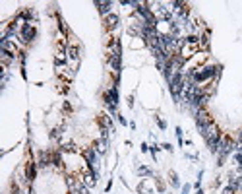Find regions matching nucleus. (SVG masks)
Segmentation results:
<instances>
[{"label":"nucleus","instance_id":"obj_1","mask_svg":"<svg viewBox=\"0 0 242 194\" xmlns=\"http://www.w3.org/2000/svg\"><path fill=\"white\" fill-rule=\"evenodd\" d=\"M194 70V84H205V82H217L219 76H221V66L217 64H203V66L192 68Z\"/></svg>","mask_w":242,"mask_h":194},{"label":"nucleus","instance_id":"obj_2","mask_svg":"<svg viewBox=\"0 0 242 194\" xmlns=\"http://www.w3.org/2000/svg\"><path fill=\"white\" fill-rule=\"evenodd\" d=\"M234 149H236V142H234L231 136L223 134L221 142H219V148H217V165H219V167H221V165L225 163L227 155H231Z\"/></svg>","mask_w":242,"mask_h":194},{"label":"nucleus","instance_id":"obj_3","mask_svg":"<svg viewBox=\"0 0 242 194\" xmlns=\"http://www.w3.org/2000/svg\"><path fill=\"white\" fill-rule=\"evenodd\" d=\"M82 155H83V159L87 163V169L89 171H99V153H97V149H95L93 146L91 148H83Z\"/></svg>","mask_w":242,"mask_h":194},{"label":"nucleus","instance_id":"obj_4","mask_svg":"<svg viewBox=\"0 0 242 194\" xmlns=\"http://www.w3.org/2000/svg\"><path fill=\"white\" fill-rule=\"evenodd\" d=\"M37 37V27L33 24H25L23 27L19 29V43L21 45H31Z\"/></svg>","mask_w":242,"mask_h":194},{"label":"nucleus","instance_id":"obj_5","mask_svg":"<svg viewBox=\"0 0 242 194\" xmlns=\"http://www.w3.org/2000/svg\"><path fill=\"white\" fill-rule=\"evenodd\" d=\"M194 119H196V126H197V130H200V132H203V128L213 120V119H211V114L205 109H200L197 113H194Z\"/></svg>","mask_w":242,"mask_h":194},{"label":"nucleus","instance_id":"obj_6","mask_svg":"<svg viewBox=\"0 0 242 194\" xmlns=\"http://www.w3.org/2000/svg\"><path fill=\"white\" fill-rule=\"evenodd\" d=\"M37 161H33V159H29L27 163H25V179H27V183H29V186H33V183H35V179H37Z\"/></svg>","mask_w":242,"mask_h":194},{"label":"nucleus","instance_id":"obj_7","mask_svg":"<svg viewBox=\"0 0 242 194\" xmlns=\"http://www.w3.org/2000/svg\"><path fill=\"white\" fill-rule=\"evenodd\" d=\"M103 24H105V29L107 31H114L116 27L120 25V16L113 12V14H108L107 18H103Z\"/></svg>","mask_w":242,"mask_h":194},{"label":"nucleus","instance_id":"obj_8","mask_svg":"<svg viewBox=\"0 0 242 194\" xmlns=\"http://www.w3.org/2000/svg\"><path fill=\"white\" fill-rule=\"evenodd\" d=\"M79 179L83 181V184L87 186V188H95V186H97V183H99V179L95 177V175L91 173L89 169H87V171H82V175H79Z\"/></svg>","mask_w":242,"mask_h":194},{"label":"nucleus","instance_id":"obj_9","mask_svg":"<svg viewBox=\"0 0 242 194\" xmlns=\"http://www.w3.org/2000/svg\"><path fill=\"white\" fill-rule=\"evenodd\" d=\"M93 4L99 8V14H101L103 18H107L108 14H113V2H111V0H95Z\"/></svg>","mask_w":242,"mask_h":194},{"label":"nucleus","instance_id":"obj_10","mask_svg":"<svg viewBox=\"0 0 242 194\" xmlns=\"http://www.w3.org/2000/svg\"><path fill=\"white\" fill-rule=\"evenodd\" d=\"M0 51H6V53H12V54H19L21 51L18 49L16 41H8V39H0Z\"/></svg>","mask_w":242,"mask_h":194},{"label":"nucleus","instance_id":"obj_11","mask_svg":"<svg viewBox=\"0 0 242 194\" xmlns=\"http://www.w3.org/2000/svg\"><path fill=\"white\" fill-rule=\"evenodd\" d=\"M97 123H99V126H105V128H108V130L114 134V124H113V117H111V114H107V113L99 114V117H97Z\"/></svg>","mask_w":242,"mask_h":194},{"label":"nucleus","instance_id":"obj_12","mask_svg":"<svg viewBox=\"0 0 242 194\" xmlns=\"http://www.w3.org/2000/svg\"><path fill=\"white\" fill-rule=\"evenodd\" d=\"M93 148L97 149L99 155H105V153L108 152V140H103V138H101V140H95V142H93Z\"/></svg>","mask_w":242,"mask_h":194},{"label":"nucleus","instance_id":"obj_13","mask_svg":"<svg viewBox=\"0 0 242 194\" xmlns=\"http://www.w3.org/2000/svg\"><path fill=\"white\" fill-rule=\"evenodd\" d=\"M58 149H60L62 153H78V152H79V149L76 148V144H74V142H66V144H60V148H58Z\"/></svg>","mask_w":242,"mask_h":194},{"label":"nucleus","instance_id":"obj_14","mask_svg":"<svg viewBox=\"0 0 242 194\" xmlns=\"http://www.w3.org/2000/svg\"><path fill=\"white\" fill-rule=\"evenodd\" d=\"M70 60H79V47L78 45H68V51H66Z\"/></svg>","mask_w":242,"mask_h":194},{"label":"nucleus","instance_id":"obj_15","mask_svg":"<svg viewBox=\"0 0 242 194\" xmlns=\"http://www.w3.org/2000/svg\"><path fill=\"white\" fill-rule=\"evenodd\" d=\"M53 167H56V169L62 167V152L60 149H53Z\"/></svg>","mask_w":242,"mask_h":194},{"label":"nucleus","instance_id":"obj_16","mask_svg":"<svg viewBox=\"0 0 242 194\" xmlns=\"http://www.w3.org/2000/svg\"><path fill=\"white\" fill-rule=\"evenodd\" d=\"M197 47L203 49V51H207V49H209V29L205 31L203 35H200V43H197Z\"/></svg>","mask_w":242,"mask_h":194},{"label":"nucleus","instance_id":"obj_17","mask_svg":"<svg viewBox=\"0 0 242 194\" xmlns=\"http://www.w3.org/2000/svg\"><path fill=\"white\" fill-rule=\"evenodd\" d=\"M168 183H171L172 188H180V181H178V175L174 171H168Z\"/></svg>","mask_w":242,"mask_h":194},{"label":"nucleus","instance_id":"obj_18","mask_svg":"<svg viewBox=\"0 0 242 194\" xmlns=\"http://www.w3.org/2000/svg\"><path fill=\"white\" fill-rule=\"evenodd\" d=\"M56 21H58V29H60V33H62V35H68L70 29H68V25L64 24V19H62L60 14H56Z\"/></svg>","mask_w":242,"mask_h":194},{"label":"nucleus","instance_id":"obj_19","mask_svg":"<svg viewBox=\"0 0 242 194\" xmlns=\"http://www.w3.org/2000/svg\"><path fill=\"white\" fill-rule=\"evenodd\" d=\"M62 132H64V126H58V128H53V130H50V138L53 140H58L62 136Z\"/></svg>","mask_w":242,"mask_h":194},{"label":"nucleus","instance_id":"obj_20","mask_svg":"<svg viewBox=\"0 0 242 194\" xmlns=\"http://www.w3.org/2000/svg\"><path fill=\"white\" fill-rule=\"evenodd\" d=\"M54 66H56V68H60V66H64V68H66V56L56 54V56H54Z\"/></svg>","mask_w":242,"mask_h":194},{"label":"nucleus","instance_id":"obj_21","mask_svg":"<svg viewBox=\"0 0 242 194\" xmlns=\"http://www.w3.org/2000/svg\"><path fill=\"white\" fill-rule=\"evenodd\" d=\"M138 175L140 177H153V171L149 167H138Z\"/></svg>","mask_w":242,"mask_h":194},{"label":"nucleus","instance_id":"obj_22","mask_svg":"<svg viewBox=\"0 0 242 194\" xmlns=\"http://www.w3.org/2000/svg\"><path fill=\"white\" fill-rule=\"evenodd\" d=\"M8 82H10V72L8 70H2V89H6Z\"/></svg>","mask_w":242,"mask_h":194},{"label":"nucleus","instance_id":"obj_23","mask_svg":"<svg viewBox=\"0 0 242 194\" xmlns=\"http://www.w3.org/2000/svg\"><path fill=\"white\" fill-rule=\"evenodd\" d=\"M161 149V146H157V144H151L149 146V152H151V155H153V161H157V152Z\"/></svg>","mask_w":242,"mask_h":194},{"label":"nucleus","instance_id":"obj_24","mask_svg":"<svg viewBox=\"0 0 242 194\" xmlns=\"http://www.w3.org/2000/svg\"><path fill=\"white\" fill-rule=\"evenodd\" d=\"M174 132H176V138H178V146H184V140H182V128L176 126V128H174Z\"/></svg>","mask_w":242,"mask_h":194},{"label":"nucleus","instance_id":"obj_25","mask_svg":"<svg viewBox=\"0 0 242 194\" xmlns=\"http://www.w3.org/2000/svg\"><path fill=\"white\" fill-rule=\"evenodd\" d=\"M155 123H157V126L161 128V130H167V123H165L161 117H155Z\"/></svg>","mask_w":242,"mask_h":194},{"label":"nucleus","instance_id":"obj_26","mask_svg":"<svg viewBox=\"0 0 242 194\" xmlns=\"http://www.w3.org/2000/svg\"><path fill=\"white\" fill-rule=\"evenodd\" d=\"M89 190H91V188H87V186L83 184V181H82V184H79V188H78L76 194H89Z\"/></svg>","mask_w":242,"mask_h":194},{"label":"nucleus","instance_id":"obj_27","mask_svg":"<svg viewBox=\"0 0 242 194\" xmlns=\"http://www.w3.org/2000/svg\"><path fill=\"white\" fill-rule=\"evenodd\" d=\"M155 184H157V188H159V192H165V183L161 181L159 177H155Z\"/></svg>","mask_w":242,"mask_h":194},{"label":"nucleus","instance_id":"obj_28","mask_svg":"<svg viewBox=\"0 0 242 194\" xmlns=\"http://www.w3.org/2000/svg\"><path fill=\"white\" fill-rule=\"evenodd\" d=\"M161 148H163L165 149V152H174V148H172V144H168V142H165V144H161Z\"/></svg>","mask_w":242,"mask_h":194},{"label":"nucleus","instance_id":"obj_29","mask_svg":"<svg viewBox=\"0 0 242 194\" xmlns=\"http://www.w3.org/2000/svg\"><path fill=\"white\" fill-rule=\"evenodd\" d=\"M221 194H236V190H234L231 184H227L225 188H223V192H221Z\"/></svg>","mask_w":242,"mask_h":194},{"label":"nucleus","instance_id":"obj_30","mask_svg":"<svg viewBox=\"0 0 242 194\" xmlns=\"http://www.w3.org/2000/svg\"><path fill=\"white\" fill-rule=\"evenodd\" d=\"M234 142H236V146H242V128L236 132V138H234Z\"/></svg>","mask_w":242,"mask_h":194},{"label":"nucleus","instance_id":"obj_31","mask_svg":"<svg viewBox=\"0 0 242 194\" xmlns=\"http://www.w3.org/2000/svg\"><path fill=\"white\" fill-rule=\"evenodd\" d=\"M116 119H118V123H120L122 126H128V120H126V119H124V117H122V114H116Z\"/></svg>","mask_w":242,"mask_h":194},{"label":"nucleus","instance_id":"obj_32","mask_svg":"<svg viewBox=\"0 0 242 194\" xmlns=\"http://www.w3.org/2000/svg\"><path fill=\"white\" fill-rule=\"evenodd\" d=\"M111 188H113V181H108L107 186H105V192H111Z\"/></svg>","mask_w":242,"mask_h":194},{"label":"nucleus","instance_id":"obj_33","mask_svg":"<svg viewBox=\"0 0 242 194\" xmlns=\"http://www.w3.org/2000/svg\"><path fill=\"white\" fill-rule=\"evenodd\" d=\"M190 192V184H184L182 186V194H188Z\"/></svg>","mask_w":242,"mask_h":194},{"label":"nucleus","instance_id":"obj_34","mask_svg":"<svg viewBox=\"0 0 242 194\" xmlns=\"http://www.w3.org/2000/svg\"><path fill=\"white\" fill-rule=\"evenodd\" d=\"M142 152H143V153L149 152V146H147V144H142Z\"/></svg>","mask_w":242,"mask_h":194},{"label":"nucleus","instance_id":"obj_35","mask_svg":"<svg viewBox=\"0 0 242 194\" xmlns=\"http://www.w3.org/2000/svg\"><path fill=\"white\" fill-rule=\"evenodd\" d=\"M128 107H130V109L134 107V97H128Z\"/></svg>","mask_w":242,"mask_h":194},{"label":"nucleus","instance_id":"obj_36","mask_svg":"<svg viewBox=\"0 0 242 194\" xmlns=\"http://www.w3.org/2000/svg\"><path fill=\"white\" fill-rule=\"evenodd\" d=\"M64 111H68V113L72 111V107H70V103H64Z\"/></svg>","mask_w":242,"mask_h":194},{"label":"nucleus","instance_id":"obj_37","mask_svg":"<svg viewBox=\"0 0 242 194\" xmlns=\"http://www.w3.org/2000/svg\"><path fill=\"white\" fill-rule=\"evenodd\" d=\"M196 194H205V192H203L202 188H197V190H196Z\"/></svg>","mask_w":242,"mask_h":194}]
</instances>
